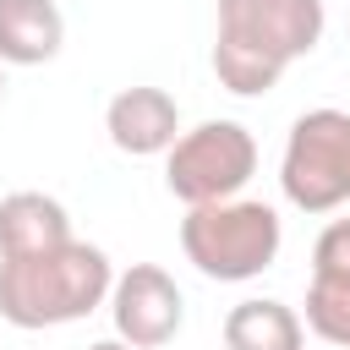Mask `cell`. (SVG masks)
Masks as SVG:
<instances>
[{"instance_id": "obj_7", "label": "cell", "mask_w": 350, "mask_h": 350, "mask_svg": "<svg viewBox=\"0 0 350 350\" xmlns=\"http://www.w3.org/2000/svg\"><path fill=\"white\" fill-rule=\"evenodd\" d=\"M104 131L120 153L153 159V153H170V142L180 137V109L164 88H120L104 109Z\"/></svg>"}, {"instance_id": "obj_13", "label": "cell", "mask_w": 350, "mask_h": 350, "mask_svg": "<svg viewBox=\"0 0 350 350\" xmlns=\"http://www.w3.org/2000/svg\"><path fill=\"white\" fill-rule=\"evenodd\" d=\"M88 350H137V345H126V339H98V345H88Z\"/></svg>"}, {"instance_id": "obj_3", "label": "cell", "mask_w": 350, "mask_h": 350, "mask_svg": "<svg viewBox=\"0 0 350 350\" xmlns=\"http://www.w3.org/2000/svg\"><path fill=\"white\" fill-rule=\"evenodd\" d=\"M284 246V224L268 202L252 197H224V202H197L180 219V252L202 279L219 284H246L262 268H273Z\"/></svg>"}, {"instance_id": "obj_11", "label": "cell", "mask_w": 350, "mask_h": 350, "mask_svg": "<svg viewBox=\"0 0 350 350\" xmlns=\"http://www.w3.org/2000/svg\"><path fill=\"white\" fill-rule=\"evenodd\" d=\"M306 328L339 350H350V279H312L306 284Z\"/></svg>"}, {"instance_id": "obj_14", "label": "cell", "mask_w": 350, "mask_h": 350, "mask_svg": "<svg viewBox=\"0 0 350 350\" xmlns=\"http://www.w3.org/2000/svg\"><path fill=\"white\" fill-rule=\"evenodd\" d=\"M0 98H5V66H0Z\"/></svg>"}, {"instance_id": "obj_10", "label": "cell", "mask_w": 350, "mask_h": 350, "mask_svg": "<svg viewBox=\"0 0 350 350\" xmlns=\"http://www.w3.org/2000/svg\"><path fill=\"white\" fill-rule=\"evenodd\" d=\"M301 339H306L301 312L268 295H252L224 317V350H301Z\"/></svg>"}, {"instance_id": "obj_9", "label": "cell", "mask_w": 350, "mask_h": 350, "mask_svg": "<svg viewBox=\"0 0 350 350\" xmlns=\"http://www.w3.org/2000/svg\"><path fill=\"white\" fill-rule=\"evenodd\" d=\"M71 241V219L44 191H11L0 197V257H33Z\"/></svg>"}, {"instance_id": "obj_6", "label": "cell", "mask_w": 350, "mask_h": 350, "mask_svg": "<svg viewBox=\"0 0 350 350\" xmlns=\"http://www.w3.org/2000/svg\"><path fill=\"white\" fill-rule=\"evenodd\" d=\"M109 317H115V339H126L137 350H159L180 334L186 301L159 262H131L109 284Z\"/></svg>"}, {"instance_id": "obj_5", "label": "cell", "mask_w": 350, "mask_h": 350, "mask_svg": "<svg viewBox=\"0 0 350 350\" xmlns=\"http://www.w3.org/2000/svg\"><path fill=\"white\" fill-rule=\"evenodd\" d=\"M252 170H257V142L241 120H202V126L180 131L164 153V186L186 208L241 197Z\"/></svg>"}, {"instance_id": "obj_4", "label": "cell", "mask_w": 350, "mask_h": 350, "mask_svg": "<svg viewBox=\"0 0 350 350\" xmlns=\"http://www.w3.org/2000/svg\"><path fill=\"white\" fill-rule=\"evenodd\" d=\"M279 186L301 213H334L350 202V115L345 109H306L279 159Z\"/></svg>"}, {"instance_id": "obj_12", "label": "cell", "mask_w": 350, "mask_h": 350, "mask_svg": "<svg viewBox=\"0 0 350 350\" xmlns=\"http://www.w3.org/2000/svg\"><path fill=\"white\" fill-rule=\"evenodd\" d=\"M312 279H350V219H334L312 246Z\"/></svg>"}, {"instance_id": "obj_8", "label": "cell", "mask_w": 350, "mask_h": 350, "mask_svg": "<svg viewBox=\"0 0 350 350\" xmlns=\"http://www.w3.org/2000/svg\"><path fill=\"white\" fill-rule=\"evenodd\" d=\"M66 44L55 0H0V66H44Z\"/></svg>"}, {"instance_id": "obj_2", "label": "cell", "mask_w": 350, "mask_h": 350, "mask_svg": "<svg viewBox=\"0 0 350 350\" xmlns=\"http://www.w3.org/2000/svg\"><path fill=\"white\" fill-rule=\"evenodd\" d=\"M115 268L88 241H60L33 257H0V317L11 328H66L109 301Z\"/></svg>"}, {"instance_id": "obj_1", "label": "cell", "mask_w": 350, "mask_h": 350, "mask_svg": "<svg viewBox=\"0 0 350 350\" xmlns=\"http://www.w3.org/2000/svg\"><path fill=\"white\" fill-rule=\"evenodd\" d=\"M323 22V0H219L213 77L241 98L273 93L284 66L317 49Z\"/></svg>"}]
</instances>
